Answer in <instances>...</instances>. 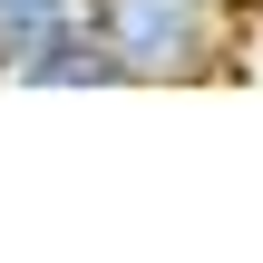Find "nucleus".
Masks as SVG:
<instances>
[{"instance_id": "1", "label": "nucleus", "mask_w": 263, "mask_h": 263, "mask_svg": "<svg viewBox=\"0 0 263 263\" xmlns=\"http://www.w3.org/2000/svg\"><path fill=\"white\" fill-rule=\"evenodd\" d=\"M78 20L117 59V88H195L244 49V0H88Z\"/></svg>"}, {"instance_id": "2", "label": "nucleus", "mask_w": 263, "mask_h": 263, "mask_svg": "<svg viewBox=\"0 0 263 263\" xmlns=\"http://www.w3.org/2000/svg\"><path fill=\"white\" fill-rule=\"evenodd\" d=\"M10 88H117V59H107V49H98V29L78 20V29H59V39L10 78Z\"/></svg>"}, {"instance_id": "3", "label": "nucleus", "mask_w": 263, "mask_h": 263, "mask_svg": "<svg viewBox=\"0 0 263 263\" xmlns=\"http://www.w3.org/2000/svg\"><path fill=\"white\" fill-rule=\"evenodd\" d=\"M88 0H0V78H20L59 29H78Z\"/></svg>"}]
</instances>
